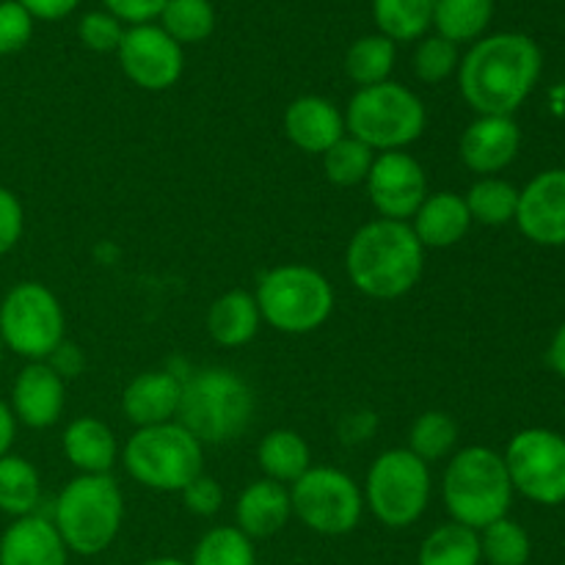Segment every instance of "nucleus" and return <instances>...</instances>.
Wrapping results in <instances>:
<instances>
[{"mask_svg": "<svg viewBox=\"0 0 565 565\" xmlns=\"http://www.w3.org/2000/svg\"><path fill=\"white\" fill-rule=\"evenodd\" d=\"M428 114L417 94L395 81L359 88L345 110L348 136L367 143L373 152H401L423 138Z\"/></svg>", "mask_w": 565, "mask_h": 565, "instance_id": "8", "label": "nucleus"}, {"mask_svg": "<svg viewBox=\"0 0 565 565\" xmlns=\"http://www.w3.org/2000/svg\"><path fill=\"white\" fill-rule=\"evenodd\" d=\"M66 544L50 519L22 516L0 535V565H66Z\"/></svg>", "mask_w": 565, "mask_h": 565, "instance_id": "20", "label": "nucleus"}, {"mask_svg": "<svg viewBox=\"0 0 565 565\" xmlns=\"http://www.w3.org/2000/svg\"><path fill=\"white\" fill-rule=\"evenodd\" d=\"M77 36L94 53H116L119 50L121 36H125V22L116 20L110 11H88L83 14L81 25H77Z\"/></svg>", "mask_w": 565, "mask_h": 565, "instance_id": "38", "label": "nucleus"}, {"mask_svg": "<svg viewBox=\"0 0 565 565\" xmlns=\"http://www.w3.org/2000/svg\"><path fill=\"white\" fill-rule=\"evenodd\" d=\"M64 331V307L47 285L20 281L0 301V340L28 362H47Z\"/></svg>", "mask_w": 565, "mask_h": 565, "instance_id": "10", "label": "nucleus"}, {"mask_svg": "<svg viewBox=\"0 0 565 565\" xmlns=\"http://www.w3.org/2000/svg\"><path fill=\"white\" fill-rule=\"evenodd\" d=\"M373 149L345 132L334 147L323 152V171L334 185L353 188L367 180L370 169H373Z\"/></svg>", "mask_w": 565, "mask_h": 565, "instance_id": "36", "label": "nucleus"}, {"mask_svg": "<svg viewBox=\"0 0 565 565\" xmlns=\"http://www.w3.org/2000/svg\"><path fill=\"white\" fill-rule=\"evenodd\" d=\"M3 351H6V345H3V340H0V364H3Z\"/></svg>", "mask_w": 565, "mask_h": 565, "instance_id": "48", "label": "nucleus"}, {"mask_svg": "<svg viewBox=\"0 0 565 565\" xmlns=\"http://www.w3.org/2000/svg\"><path fill=\"white\" fill-rule=\"evenodd\" d=\"M158 20L177 44H199L215 31V9L210 0H166Z\"/></svg>", "mask_w": 565, "mask_h": 565, "instance_id": "32", "label": "nucleus"}, {"mask_svg": "<svg viewBox=\"0 0 565 565\" xmlns=\"http://www.w3.org/2000/svg\"><path fill=\"white\" fill-rule=\"evenodd\" d=\"M480 555L489 565H527L530 561V535L513 519H497L494 524L480 530Z\"/></svg>", "mask_w": 565, "mask_h": 565, "instance_id": "34", "label": "nucleus"}, {"mask_svg": "<svg viewBox=\"0 0 565 565\" xmlns=\"http://www.w3.org/2000/svg\"><path fill=\"white\" fill-rule=\"evenodd\" d=\"M441 497L452 522L480 533L508 516L513 483L505 458L491 447H463L452 452L441 478Z\"/></svg>", "mask_w": 565, "mask_h": 565, "instance_id": "3", "label": "nucleus"}, {"mask_svg": "<svg viewBox=\"0 0 565 565\" xmlns=\"http://www.w3.org/2000/svg\"><path fill=\"white\" fill-rule=\"evenodd\" d=\"M408 224L423 248H450L467 237L472 215H469L463 196L452 191H436L425 196Z\"/></svg>", "mask_w": 565, "mask_h": 565, "instance_id": "22", "label": "nucleus"}, {"mask_svg": "<svg viewBox=\"0 0 565 565\" xmlns=\"http://www.w3.org/2000/svg\"><path fill=\"white\" fill-rule=\"evenodd\" d=\"M47 364L55 370V373L61 375V379L66 381V379H75V375L81 373L83 364H86V359H83L81 348L64 340L58 348H55L53 353H50Z\"/></svg>", "mask_w": 565, "mask_h": 565, "instance_id": "43", "label": "nucleus"}, {"mask_svg": "<svg viewBox=\"0 0 565 565\" xmlns=\"http://www.w3.org/2000/svg\"><path fill=\"white\" fill-rule=\"evenodd\" d=\"M397 50L395 42L381 33H370V36L356 39L345 53V72L359 88L379 86V83L390 81L392 70H395Z\"/></svg>", "mask_w": 565, "mask_h": 565, "instance_id": "30", "label": "nucleus"}, {"mask_svg": "<svg viewBox=\"0 0 565 565\" xmlns=\"http://www.w3.org/2000/svg\"><path fill=\"white\" fill-rule=\"evenodd\" d=\"M14 434H17V419L11 414L9 403L0 401V458L9 456L11 445H14Z\"/></svg>", "mask_w": 565, "mask_h": 565, "instance_id": "45", "label": "nucleus"}, {"mask_svg": "<svg viewBox=\"0 0 565 565\" xmlns=\"http://www.w3.org/2000/svg\"><path fill=\"white\" fill-rule=\"evenodd\" d=\"M257 461L265 478L276 480L281 486H292L309 467H312V452L301 434L287 428H276L263 436L257 447Z\"/></svg>", "mask_w": 565, "mask_h": 565, "instance_id": "25", "label": "nucleus"}, {"mask_svg": "<svg viewBox=\"0 0 565 565\" xmlns=\"http://www.w3.org/2000/svg\"><path fill=\"white\" fill-rule=\"evenodd\" d=\"M254 406L257 401L246 379L226 367H207L182 381L177 423L202 445H226L246 434Z\"/></svg>", "mask_w": 565, "mask_h": 565, "instance_id": "4", "label": "nucleus"}, {"mask_svg": "<svg viewBox=\"0 0 565 565\" xmlns=\"http://www.w3.org/2000/svg\"><path fill=\"white\" fill-rule=\"evenodd\" d=\"M419 565H480V535L458 522H447L428 533L419 546Z\"/></svg>", "mask_w": 565, "mask_h": 565, "instance_id": "29", "label": "nucleus"}, {"mask_svg": "<svg viewBox=\"0 0 565 565\" xmlns=\"http://www.w3.org/2000/svg\"><path fill=\"white\" fill-rule=\"evenodd\" d=\"M116 58H119L127 81H132L143 92H166V88H171L182 77V66H185L182 44H177L154 22L127 25L119 50H116Z\"/></svg>", "mask_w": 565, "mask_h": 565, "instance_id": "13", "label": "nucleus"}, {"mask_svg": "<svg viewBox=\"0 0 565 565\" xmlns=\"http://www.w3.org/2000/svg\"><path fill=\"white\" fill-rule=\"evenodd\" d=\"M42 502V478L39 469L28 458L9 456L0 458V513L6 516H31Z\"/></svg>", "mask_w": 565, "mask_h": 565, "instance_id": "26", "label": "nucleus"}, {"mask_svg": "<svg viewBox=\"0 0 565 565\" xmlns=\"http://www.w3.org/2000/svg\"><path fill=\"white\" fill-rule=\"evenodd\" d=\"M61 447H64L66 461L81 475H110L119 458L116 434L97 417L72 419L61 436Z\"/></svg>", "mask_w": 565, "mask_h": 565, "instance_id": "23", "label": "nucleus"}, {"mask_svg": "<svg viewBox=\"0 0 565 565\" xmlns=\"http://www.w3.org/2000/svg\"><path fill=\"white\" fill-rule=\"evenodd\" d=\"M180 494L188 511L196 513V516H213L224 505V489H221L218 480L207 478L204 472L193 483H188Z\"/></svg>", "mask_w": 565, "mask_h": 565, "instance_id": "40", "label": "nucleus"}, {"mask_svg": "<svg viewBox=\"0 0 565 565\" xmlns=\"http://www.w3.org/2000/svg\"><path fill=\"white\" fill-rule=\"evenodd\" d=\"M22 9L33 17V20H44V22H55L70 17L72 11L77 9L81 0H20Z\"/></svg>", "mask_w": 565, "mask_h": 565, "instance_id": "44", "label": "nucleus"}, {"mask_svg": "<svg viewBox=\"0 0 565 565\" xmlns=\"http://www.w3.org/2000/svg\"><path fill=\"white\" fill-rule=\"evenodd\" d=\"M494 17V0H434V28L452 44L483 36Z\"/></svg>", "mask_w": 565, "mask_h": 565, "instance_id": "28", "label": "nucleus"}, {"mask_svg": "<svg viewBox=\"0 0 565 565\" xmlns=\"http://www.w3.org/2000/svg\"><path fill=\"white\" fill-rule=\"evenodd\" d=\"M458 44H452L450 39L439 36V33H430V36L419 39L417 50H414V75L423 83H441L458 70Z\"/></svg>", "mask_w": 565, "mask_h": 565, "instance_id": "37", "label": "nucleus"}, {"mask_svg": "<svg viewBox=\"0 0 565 565\" xmlns=\"http://www.w3.org/2000/svg\"><path fill=\"white\" fill-rule=\"evenodd\" d=\"M458 423L447 412H425L408 430V450L425 463L445 461L456 452Z\"/></svg>", "mask_w": 565, "mask_h": 565, "instance_id": "33", "label": "nucleus"}, {"mask_svg": "<svg viewBox=\"0 0 565 565\" xmlns=\"http://www.w3.org/2000/svg\"><path fill=\"white\" fill-rule=\"evenodd\" d=\"M292 516L318 535H348L359 527L364 494L356 480L334 467H309L290 486Z\"/></svg>", "mask_w": 565, "mask_h": 565, "instance_id": "11", "label": "nucleus"}, {"mask_svg": "<svg viewBox=\"0 0 565 565\" xmlns=\"http://www.w3.org/2000/svg\"><path fill=\"white\" fill-rule=\"evenodd\" d=\"M519 147L522 132L513 116H478L458 143L463 166L483 177H494L508 169L516 160Z\"/></svg>", "mask_w": 565, "mask_h": 565, "instance_id": "17", "label": "nucleus"}, {"mask_svg": "<svg viewBox=\"0 0 565 565\" xmlns=\"http://www.w3.org/2000/svg\"><path fill=\"white\" fill-rule=\"evenodd\" d=\"M381 36L392 42H417L434 28V0H373Z\"/></svg>", "mask_w": 565, "mask_h": 565, "instance_id": "27", "label": "nucleus"}, {"mask_svg": "<svg viewBox=\"0 0 565 565\" xmlns=\"http://www.w3.org/2000/svg\"><path fill=\"white\" fill-rule=\"evenodd\" d=\"M33 17L20 0H0V55H14L31 42Z\"/></svg>", "mask_w": 565, "mask_h": 565, "instance_id": "39", "label": "nucleus"}, {"mask_svg": "<svg viewBox=\"0 0 565 565\" xmlns=\"http://www.w3.org/2000/svg\"><path fill=\"white\" fill-rule=\"evenodd\" d=\"M364 185H367V196L381 218L406 221V224L430 193L423 163L403 149L375 154Z\"/></svg>", "mask_w": 565, "mask_h": 565, "instance_id": "14", "label": "nucleus"}, {"mask_svg": "<svg viewBox=\"0 0 565 565\" xmlns=\"http://www.w3.org/2000/svg\"><path fill=\"white\" fill-rule=\"evenodd\" d=\"M263 315H259L254 292L230 290L215 298L207 312V334L221 348H243L257 337Z\"/></svg>", "mask_w": 565, "mask_h": 565, "instance_id": "24", "label": "nucleus"}, {"mask_svg": "<svg viewBox=\"0 0 565 565\" xmlns=\"http://www.w3.org/2000/svg\"><path fill=\"white\" fill-rule=\"evenodd\" d=\"M121 463L138 486L160 494H180L204 472V445L177 419L136 428L121 447Z\"/></svg>", "mask_w": 565, "mask_h": 565, "instance_id": "6", "label": "nucleus"}, {"mask_svg": "<svg viewBox=\"0 0 565 565\" xmlns=\"http://www.w3.org/2000/svg\"><path fill=\"white\" fill-rule=\"evenodd\" d=\"M425 248L406 221L375 218L359 226L345 248V274L362 296L375 301L403 298L419 285Z\"/></svg>", "mask_w": 565, "mask_h": 565, "instance_id": "2", "label": "nucleus"}, {"mask_svg": "<svg viewBox=\"0 0 565 565\" xmlns=\"http://www.w3.org/2000/svg\"><path fill=\"white\" fill-rule=\"evenodd\" d=\"M505 467L513 491L539 505L565 502V439L555 430L527 428L511 439Z\"/></svg>", "mask_w": 565, "mask_h": 565, "instance_id": "12", "label": "nucleus"}, {"mask_svg": "<svg viewBox=\"0 0 565 565\" xmlns=\"http://www.w3.org/2000/svg\"><path fill=\"white\" fill-rule=\"evenodd\" d=\"M259 315L281 334H312L334 312V287L309 265L287 263L265 270L254 290Z\"/></svg>", "mask_w": 565, "mask_h": 565, "instance_id": "7", "label": "nucleus"}, {"mask_svg": "<svg viewBox=\"0 0 565 565\" xmlns=\"http://www.w3.org/2000/svg\"><path fill=\"white\" fill-rule=\"evenodd\" d=\"M292 516L290 489L276 480H254L241 491L235 505L237 530L248 539H270L281 533Z\"/></svg>", "mask_w": 565, "mask_h": 565, "instance_id": "21", "label": "nucleus"}, {"mask_svg": "<svg viewBox=\"0 0 565 565\" xmlns=\"http://www.w3.org/2000/svg\"><path fill=\"white\" fill-rule=\"evenodd\" d=\"M541 77V50L524 33H494L458 64V86L478 116H513Z\"/></svg>", "mask_w": 565, "mask_h": 565, "instance_id": "1", "label": "nucleus"}, {"mask_svg": "<svg viewBox=\"0 0 565 565\" xmlns=\"http://www.w3.org/2000/svg\"><path fill=\"white\" fill-rule=\"evenodd\" d=\"M66 406V384L47 362H28L11 386V414L33 430L53 428Z\"/></svg>", "mask_w": 565, "mask_h": 565, "instance_id": "16", "label": "nucleus"}, {"mask_svg": "<svg viewBox=\"0 0 565 565\" xmlns=\"http://www.w3.org/2000/svg\"><path fill=\"white\" fill-rule=\"evenodd\" d=\"M103 6L127 25H147V22L158 20L166 0H103Z\"/></svg>", "mask_w": 565, "mask_h": 565, "instance_id": "42", "label": "nucleus"}, {"mask_svg": "<svg viewBox=\"0 0 565 565\" xmlns=\"http://www.w3.org/2000/svg\"><path fill=\"white\" fill-rule=\"evenodd\" d=\"M125 497L110 475H77L55 500L53 524L66 550L94 557L108 550L121 530Z\"/></svg>", "mask_w": 565, "mask_h": 565, "instance_id": "5", "label": "nucleus"}, {"mask_svg": "<svg viewBox=\"0 0 565 565\" xmlns=\"http://www.w3.org/2000/svg\"><path fill=\"white\" fill-rule=\"evenodd\" d=\"M550 364L561 379H565V323L557 329V334L552 337L550 345Z\"/></svg>", "mask_w": 565, "mask_h": 565, "instance_id": "46", "label": "nucleus"}, {"mask_svg": "<svg viewBox=\"0 0 565 565\" xmlns=\"http://www.w3.org/2000/svg\"><path fill=\"white\" fill-rule=\"evenodd\" d=\"M141 565H188V563L177 561V557H154V561H147V563H141Z\"/></svg>", "mask_w": 565, "mask_h": 565, "instance_id": "47", "label": "nucleus"}, {"mask_svg": "<svg viewBox=\"0 0 565 565\" xmlns=\"http://www.w3.org/2000/svg\"><path fill=\"white\" fill-rule=\"evenodd\" d=\"M516 224L539 246H565V169H552L519 191Z\"/></svg>", "mask_w": 565, "mask_h": 565, "instance_id": "15", "label": "nucleus"}, {"mask_svg": "<svg viewBox=\"0 0 565 565\" xmlns=\"http://www.w3.org/2000/svg\"><path fill=\"white\" fill-rule=\"evenodd\" d=\"M472 221L483 226H505L516 221L519 191L500 177H480L463 196Z\"/></svg>", "mask_w": 565, "mask_h": 565, "instance_id": "31", "label": "nucleus"}, {"mask_svg": "<svg viewBox=\"0 0 565 565\" xmlns=\"http://www.w3.org/2000/svg\"><path fill=\"white\" fill-rule=\"evenodd\" d=\"M285 132L292 147L309 154H323L345 136V114L331 99L307 94L287 105Z\"/></svg>", "mask_w": 565, "mask_h": 565, "instance_id": "18", "label": "nucleus"}, {"mask_svg": "<svg viewBox=\"0 0 565 565\" xmlns=\"http://www.w3.org/2000/svg\"><path fill=\"white\" fill-rule=\"evenodd\" d=\"M182 397V379L171 370H149L136 375L121 392V412L136 428L163 425L177 419Z\"/></svg>", "mask_w": 565, "mask_h": 565, "instance_id": "19", "label": "nucleus"}, {"mask_svg": "<svg viewBox=\"0 0 565 565\" xmlns=\"http://www.w3.org/2000/svg\"><path fill=\"white\" fill-rule=\"evenodd\" d=\"M22 230H25V210L9 188L0 185V257L20 243Z\"/></svg>", "mask_w": 565, "mask_h": 565, "instance_id": "41", "label": "nucleus"}, {"mask_svg": "<svg viewBox=\"0 0 565 565\" xmlns=\"http://www.w3.org/2000/svg\"><path fill=\"white\" fill-rule=\"evenodd\" d=\"M430 463L414 456L408 447L384 450L367 469L364 480V508H370L381 524L392 530L412 527L430 505Z\"/></svg>", "mask_w": 565, "mask_h": 565, "instance_id": "9", "label": "nucleus"}, {"mask_svg": "<svg viewBox=\"0 0 565 565\" xmlns=\"http://www.w3.org/2000/svg\"><path fill=\"white\" fill-rule=\"evenodd\" d=\"M188 565H257L254 541L237 527H213L199 539Z\"/></svg>", "mask_w": 565, "mask_h": 565, "instance_id": "35", "label": "nucleus"}]
</instances>
